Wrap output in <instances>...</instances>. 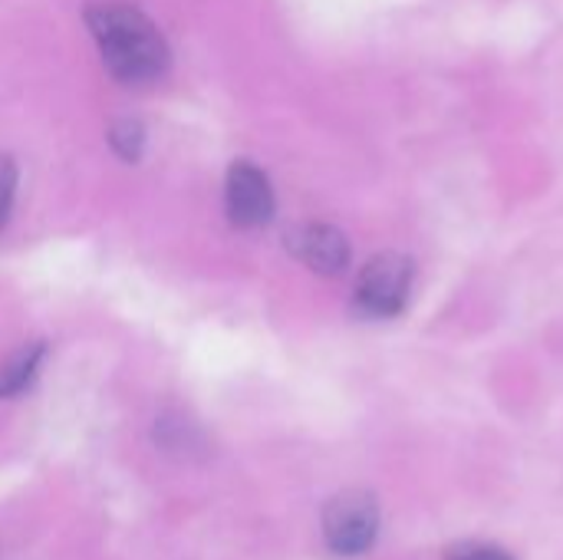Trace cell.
I'll return each instance as SVG.
<instances>
[{
  "instance_id": "ba28073f",
  "label": "cell",
  "mask_w": 563,
  "mask_h": 560,
  "mask_svg": "<svg viewBox=\"0 0 563 560\" xmlns=\"http://www.w3.org/2000/svg\"><path fill=\"white\" fill-rule=\"evenodd\" d=\"M445 560H515L508 551L495 548V545H485V541H462V545H452Z\"/></svg>"
},
{
  "instance_id": "52a82bcc",
  "label": "cell",
  "mask_w": 563,
  "mask_h": 560,
  "mask_svg": "<svg viewBox=\"0 0 563 560\" xmlns=\"http://www.w3.org/2000/svg\"><path fill=\"white\" fill-rule=\"evenodd\" d=\"M109 145L122 162H139L145 149V129L139 119H115L109 129Z\"/></svg>"
},
{
  "instance_id": "3957f363",
  "label": "cell",
  "mask_w": 563,
  "mask_h": 560,
  "mask_svg": "<svg viewBox=\"0 0 563 560\" xmlns=\"http://www.w3.org/2000/svg\"><path fill=\"white\" fill-rule=\"evenodd\" d=\"M379 531V508L366 492H343L323 512V538L330 551L353 558L363 554Z\"/></svg>"
},
{
  "instance_id": "5b68a950",
  "label": "cell",
  "mask_w": 563,
  "mask_h": 560,
  "mask_svg": "<svg viewBox=\"0 0 563 560\" xmlns=\"http://www.w3.org/2000/svg\"><path fill=\"white\" fill-rule=\"evenodd\" d=\"M287 251L300 264H307L310 271H317L323 277H336L350 264V241H346V234L340 228L320 224V221L290 228L287 231Z\"/></svg>"
},
{
  "instance_id": "6da1fadb",
  "label": "cell",
  "mask_w": 563,
  "mask_h": 560,
  "mask_svg": "<svg viewBox=\"0 0 563 560\" xmlns=\"http://www.w3.org/2000/svg\"><path fill=\"white\" fill-rule=\"evenodd\" d=\"M86 26L99 46L102 66L125 86L152 83L172 63L165 36L135 3L96 0L86 7Z\"/></svg>"
},
{
  "instance_id": "8992f818",
  "label": "cell",
  "mask_w": 563,
  "mask_h": 560,
  "mask_svg": "<svg viewBox=\"0 0 563 560\" xmlns=\"http://www.w3.org/2000/svg\"><path fill=\"white\" fill-rule=\"evenodd\" d=\"M43 356H46V343L36 340V343H23L16 353H10L0 363V399H13L26 393L43 366Z\"/></svg>"
},
{
  "instance_id": "277c9868",
  "label": "cell",
  "mask_w": 563,
  "mask_h": 560,
  "mask_svg": "<svg viewBox=\"0 0 563 560\" xmlns=\"http://www.w3.org/2000/svg\"><path fill=\"white\" fill-rule=\"evenodd\" d=\"M224 211L234 228H261L274 218V188L271 178L247 158L234 162L224 178Z\"/></svg>"
},
{
  "instance_id": "7a4b0ae2",
  "label": "cell",
  "mask_w": 563,
  "mask_h": 560,
  "mask_svg": "<svg viewBox=\"0 0 563 560\" xmlns=\"http://www.w3.org/2000/svg\"><path fill=\"white\" fill-rule=\"evenodd\" d=\"M412 290V261L406 254H376L356 277V310L363 317H396L406 310Z\"/></svg>"
},
{
  "instance_id": "9c48e42d",
  "label": "cell",
  "mask_w": 563,
  "mask_h": 560,
  "mask_svg": "<svg viewBox=\"0 0 563 560\" xmlns=\"http://www.w3.org/2000/svg\"><path fill=\"white\" fill-rule=\"evenodd\" d=\"M13 195H16V165L10 155H0V231L10 218L13 208Z\"/></svg>"
}]
</instances>
